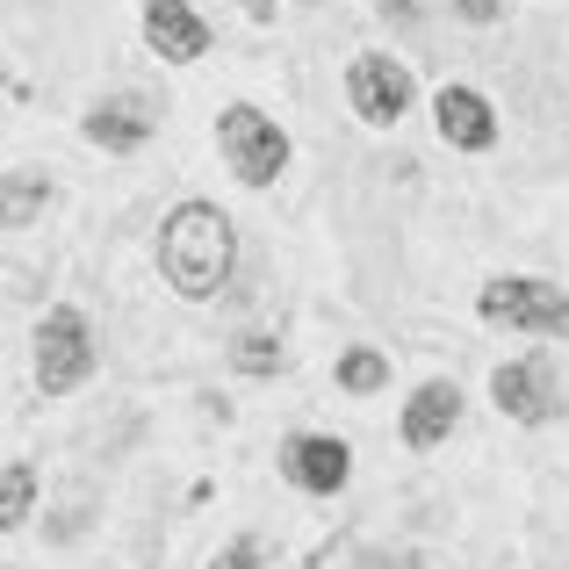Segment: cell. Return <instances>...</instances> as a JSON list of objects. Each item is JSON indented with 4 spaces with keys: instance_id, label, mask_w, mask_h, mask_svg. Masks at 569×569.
<instances>
[{
    "instance_id": "cell-1",
    "label": "cell",
    "mask_w": 569,
    "mask_h": 569,
    "mask_svg": "<svg viewBox=\"0 0 569 569\" xmlns=\"http://www.w3.org/2000/svg\"><path fill=\"white\" fill-rule=\"evenodd\" d=\"M238 267V231L217 202H173L167 223H159V274L188 296V303H209V296L231 281Z\"/></svg>"
},
{
    "instance_id": "cell-2",
    "label": "cell",
    "mask_w": 569,
    "mask_h": 569,
    "mask_svg": "<svg viewBox=\"0 0 569 569\" xmlns=\"http://www.w3.org/2000/svg\"><path fill=\"white\" fill-rule=\"evenodd\" d=\"M476 318L505 325V332L569 339V289H556V281H541V274H498L476 296Z\"/></svg>"
},
{
    "instance_id": "cell-3",
    "label": "cell",
    "mask_w": 569,
    "mask_h": 569,
    "mask_svg": "<svg viewBox=\"0 0 569 569\" xmlns=\"http://www.w3.org/2000/svg\"><path fill=\"white\" fill-rule=\"evenodd\" d=\"M217 152L246 188H274L281 167H289V130H281L274 116H260L252 101H231V109L217 116Z\"/></svg>"
},
{
    "instance_id": "cell-4",
    "label": "cell",
    "mask_w": 569,
    "mask_h": 569,
    "mask_svg": "<svg viewBox=\"0 0 569 569\" xmlns=\"http://www.w3.org/2000/svg\"><path fill=\"white\" fill-rule=\"evenodd\" d=\"M94 376V332H87V318L72 303L43 310L37 325V389L43 397H66V389H80Z\"/></svg>"
},
{
    "instance_id": "cell-5",
    "label": "cell",
    "mask_w": 569,
    "mask_h": 569,
    "mask_svg": "<svg viewBox=\"0 0 569 569\" xmlns=\"http://www.w3.org/2000/svg\"><path fill=\"white\" fill-rule=\"evenodd\" d=\"M347 101H353V116H361V123L389 130V123H403V109L418 101V87H411V72H403L389 51H361L347 66Z\"/></svg>"
},
{
    "instance_id": "cell-6",
    "label": "cell",
    "mask_w": 569,
    "mask_h": 569,
    "mask_svg": "<svg viewBox=\"0 0 569 569\" xmlns=\"http://www.w3.org/2000/svg\"><path fill=\"white\" fill-rule=\"evenodd\" d=\"M490 403H498L505 418H519V426H548V418L562 411L556 361H548V353H527V361H505L498 376H490Z\"/></svg>"
},
{
    "instance_id": "cell-7",
    "label": "cell",
    "mask_w": 569,
    "mask_h": 569,
    "mask_svg": "<svg viewBox=\"0 0 569 569\" xmlns=\"http://www.w3.org/2000/svg\"><path fill=\"white\" fill-rule=\"evenodd\" d=\"M281 476H289L296 490H310V498H339L353 476V447L332 440V432H289L281 440Z\"/></svg>"
},
{
    "instance_id": "cell-8",
    "label": "cell",
    "mask_w": 569,
    "mask_h": 569,
    "mask_svg": "<svg viewBox=\"0 0 569 569\" xmlns=\"http://www.w3.org/2000/svg\"><path fill=\"white\" fill-rule=\"evenodd\" d=\"M432 123H440V138L455 144V152H490V144H498V109H490L476 87H440V94H432Z\"/></svg>"
},
{
    "instance_id": "cell-9",
    "label": "cell",
    "mask_w": 569,
    "mask_h": 569,
    "mask_svg": "<svg viewBox=\"0 0 569 569\" xmlns=\"http://www.w3.org/2000/svg\"><path fill=\"white\" fill-rule=\"evenodd\" d=\"M144 43H152L167 66H194L209 51V22L188 0H144Z\"/></svg>"
},
{
    "instance_id": "cell-10",
    "label": "cell",
    "mask_w": 569,
    "mask_h": 569,
    "mask_svg": "<svg viewBox=\"0 0 569 569\" xmlns=\"http://www.w3.org/2000/svg\"><path fill=\"white\" fill-rule=\"evenodd\" d=\"M152 123H159V116L144 109L138 94H116V101H94L80 130H87V138L101 144V152H138V144L152 138Z\"/></svg>"
},
{
    "instance_id": "cell-11",
    "label": "cell",
    "mask_w": 569,
    "mask_h": 569,
    "mask_svg": "<svg viewBox=\"0 0 569 569\" xmlns=\"http://www.w3.org/2000/svg\"><path fill=\"white\" fill-rule=\"evenodd\" d=\"M461 426V389L455 382H426L403 403V447H440Z\"/></svg>"
},
{
    "instance_id": "cell-12",
    "label": "cell",
    "mask_w": 569,
    "mask_h": 569,
    "mask_svg": "<svg viewBox=\"0 0 569 569\" xmlns=\"http://www.w3.org/2000/svg\"><path fill=\"white\" fill-rule=\"evenodd\" d=\"M43 202H51V181H43V173H0V231L37 223Z\"/></svg>"
},
{
    "instance_id": "cell-13",
    "label": "cell",
    "mask_w": 569,
    "mask_h": 569,
    "mask_svg": "<svg viewBox=\"0 0 569 569\" xmlns=\"http://www.w3.org/2000/svg\"><path fill=\"white\" fill-rule=\"evenodd\" d=\"M37 512V469L29 461H0V533H14Z\"/></svg>"
},
{
    "instance_id": "cell-14",
    "label": "cell",
    "mask_w": 569,
    "mask_h": 569,
    "mask_svg": "<svg viewBox=\"0 0 569 569\" xmlns=\"http://www.w3.org/2000/svg\"><path fill=\"white\" fill-rule=\"evenodd\" d=\"M339 389L347 397H376V389H389V361L376 347H347L339 353Z\"/></svg>"
},
{
    "instance_id": "cell-15",
    "label": "cell",
    "mask_w": 569,
    "mask_h": 569,
    "mask_svg": "<svg viewBox=\"0 0 569 569\" xmlns=\"http://www.w3.org/2000/svg\"><path fill=\"white\" fill-rule=\"evenodd\" d=\"M231 361H238V376H274V368H281V347H274V332H238Z\"/></svg>"
},
{
    "instance_id": "cell-16",
    "label": "cell",
    "mask_w": 569,
    "mask_h": 569,
    "mask_svg": "<svg viewBox=\"0 0 569 569\" xmlns=\"http://www.w3.org/2000/svg\"><path fill=\"white\" fill-rule=\"evenodd\" d=\"M310 569H389L382 556H368L361 541H332V548H318V562Z\"/></svg>"
},
{
    "instance_id": "cell-17",
    "label": "cell",
    "mask_w": 569,
    "mask_h": 569,
    "mask_svg": "<svg viewBox=\"0 0 569 569\" xmlns=\"http://www.w3.org/2000/svg\"><path fill=\"white\" fill-rule=\"evenodd\" d=\"M209 569H260V541H252V533H238V541L223 548V556L209 562Z\"/></svg>"
},
{
    "instance_id": "cell-18",
    "label": "cell",
    "mask_w": 569,
    "mask_h": 569,
    "mask_svg": "<svg viewBox=\"0 0 569 569\" xmlns=\"http://www.w3.org/2000/svg\"><path fill=\"white\" fill-rule=\"evenodd\" d=\"M238 8H246L252 22H274V0H238Z\"/></svg>"
}]
</instances>
